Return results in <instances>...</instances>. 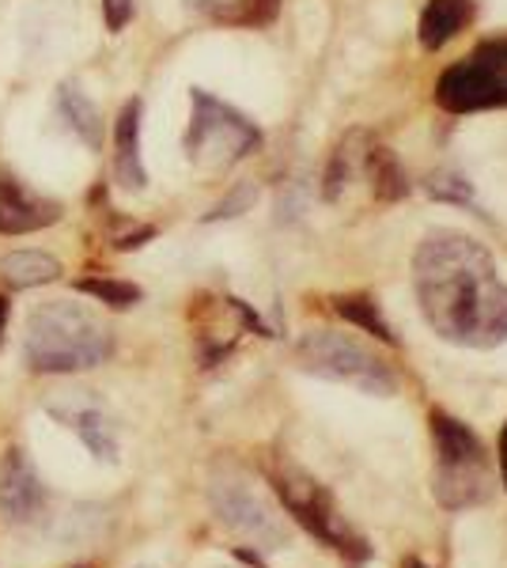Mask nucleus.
Returning a JSON list of instances; mask_svg holds the SVG:
<instances>
[{"instance_id": "nucleus-1", "label": "nucleus", "mask_w": 507, "mask_h": 568, "mask_svg": "<svg viewBox=\"0 0 507 568\" xmlns=\"http://www.w3.org/2000/svg\"><path fill=\"white\" fill-rule=\"evenodd\" d=\"M413 284L424 323L444 342L463 349H496L507 342V281L477 240L450 227L424 235Z\"/></svg>"}, {"instance_id": "nucleus-2", "label": "nucleus", "mask_w": 507, "mask_h": 568, "mask_svg": "<svg viewBox=\"0 0 507 568\" xmlns=\"http://www.w3.org/2000/svg\"><path fill=\"white\" fill-rule=\"evenodd\" d=\"M23 349L34 372L64 375L99 368L114 342H110L107 323L91 307L72 304V300H45L27 318Z\"/></svg>"}, {"instance_id": "nucleus-3", "label": "nucleus", "mask_w": 507, "mask_h": 568, "mask_svg": "<svg viewBox=\"0 0 507 568\" xmlns=\"http://www.w3.org/2000/svg\"><path fill=\"white\" fill-rule=\"evenodd\" d=\"M428 425L432 447H436V478H432L436 500L450 511L485 504L496 493V474L477 433L444 409H432Z\"/></svg>"}, {"instance_id": "nucleus-4", "label": "nucleus", "mask_w": 507, "mask_h": 568, "mask_svg": "<svg viewBox=\"0 0 507 568\" xmlns=\"http://www.w3.org/2000/svg\"><path fill=\"white\" fill-rule=\"evenodd\" d=\"M270 481L284 504V511H288L307 535H315L322 546L334 549L345 565H364L367 557H372L367 538L348 524V516L341 511L334 493L311 478L307 470H300V466H292V463H281V466H273Z\"/></svg>"}, {"instance_id": "nucleus-5", "label": "nucleus", "mask_w": 507, "mask_h": 568, "mask_svg": "<svg viewBox=\"0 0 507 568\" xmlns=\"http://www.w3.org/2000/svg\"><path fill=\"white\" fill-rule=\"evenodd\" d=\"M193 118L186 130V155L190 163L205 171H224L262 149V130L235 106L220 103L216 95L193 88L190 91Z\"/></svg>"}, {"instance_id": "nucleus-6", "label": "nucleus", "mask_w": 507, "mask_h": 568, "mask_svg": "<svg viewBox=\"0 0 507 568\" xmlns=\"http://www.w3.org/2000/svg\"><path fill=\"white\" fill-rule=\"evenodd\" d=\"M296 364L303 372L318 375V379L348 383V387L364 394H379L391 398L398 390V375L383 356H375L367 345H359L356 337L334 334V329H311L296 345Z\"/></svg>"}, {"instance_id": "nucleus-7", "label": "nucleus", "mask_w": 507, "mask_h": 568, "mask_svg": "<svg viewBox=\"0 0 507 568\" xmlns=\"http://www.w3.org/2000/svg\"><path fill=\"white\" fill-rule=\"evenodd\" d=\"M209 500L220 524L232 530L235 538L251 542L254 549L288 546V519H284L281 508H276L243 470H235V466H220V470L212 474Z\"/></svg>"}, {"instance_id": "nucleus-8", "label": "nucleus", "mask_w": 507, "mask_h": 568, "mask_svg": "<svg viewBox=\"0 0 507 568\" xmlns=\"http://www.w3.org/2000/svg\"><path fill=\"white\" fill-rule=\"evenodd\" d=\"M436 103L450 114L507 106V34L481 42L469 58L450 65L436 84Z\"/></svg>"}, {"instance_id": "nucleus-9", "label": "nucleus", "mask_w": 507, "mask_h": 568, "mask_svg": "<svg viewBox=\"0 0 507 568\" xmlns=\"http://www.w3.org/2000/svg\"><path fill=\"white\" fill-rule=\"evenodd\" d=\"M45 414L58 420V425L72 428V433L80 436V444H84L95 459H103V463L118 459V425L95 394L64 390V394H58V398L45 402Z\"/></svg>"}, {"instance_id": "nucleus-10", "label": "nucleus", "mask_w": 507, "mask_h": 568, "mask_svg": "<svg viewBox=\"0 0 507 568\" xmlns=\"http://www.w3.org/2000/svg\"><path fill=\"white\" fill-rule=\"evenodd\" d=\"M42 508L45 489L39 470L23 459L20 447H12L4 455V466H0V516L12 527H31L42 519Z\"/></svg>"}, {"instance_id": "nucleus-11", "label": "nucleus", "mask_w": 507, "mask_h": 568, "mask_svg": "<svg viewBox=\"0 0 507 568\" xmlns=\"http://www.w3.org/2000/svg\"><path fill=\"white\" fill-rule=\"evenodd\" d=\"M61 205L39 194H27L8 171H0V235H27L58 224Z\"/></svg>"}, {"instance_id": "nucleus-12", "label": "nucleus", "mask_w": 507, "mask_h": 568, "mask_svg": "<svg viewBox=\"0 0 507 568\" xmlns=\"http://www.w3.org/2000/svg\"><path fill=\"white\" fill-rule=\"evenodd\" d=\"M114 179L129 194H141L144 163H141V99H129L114 122Z\"/></svg>"}, {"instance_id": "nucleus-13", "label": "nucleus", "mask_w": 507, "mask_h": 568, "mask_svg": "<svg viewBox=\"0 0 507 568\" xmlns=\"http://www.w3.org/2000/svg\"><path fill=\"white\" fill-rule=\"evenodd\" d=\"M474 20V0H428L420 12V45L428 53L444 50L463 27Z\"/></svg>"}, {"instance_id": "nucleus-14", "label": "nucleus", "mask_w": 507, "mask_h": 568, "mask_svg": "<svg viewBox=\"0 0 507 568\" xmlns=\"http://www.w3.org/2000/svg\"><path fill=\"white\" fill-rule=\"evenodd\" d=\"M58 110H61L64 125H69V130L77 133L91 152L103 149V122H99V110L77 84L58 88Z\"/></svg>"}, {"instance_id": "nucleus-15", "label": "nucleus", "mask_w": 507, "mask_h": 568, "mask_svg": "<svg viewBox=\"0 0 507 568\" xmlns=\"http://www.w3.org/2000/svg\"><path fill=\"white\" fill-rule=\"evenodd\" d=\"M0 277L12 284V288H39V284L61 277V262L42 251H16L0 262Z\"/></svg>"}, {"instance_id": "nucleus-16", "label": "nucleus", "mask_w": 507, "mask_h": 568, "mask_svg": "<svg viewBox=\"0 0 507 568\" xmlns=\"http://www.w3.org/2000/svg\"><path fill=\"white\" fill-rule=\"evenodd\" d=\"M364 171H367V179H372V194L379 201H398L409 194V179H405L398 155L391 149H383V144H372V149L364 152Z\"/></svg>"}, {"instance_id": "nucleus-17", "label": "nucleus", "mask_w": 507, "mask_h": 568, "mask_svg": "<svg viewBox=\"0 0 507 568\" xmlns=\"http://www.w3.org/2000/svg\"><path fill=\"white\" fill-rule=\"evenodd\" d=\"M197 4L227 27H265L281 12V0H197Z\"/></svg>"}, {"instance_id": "nucleus-18", "label": "nucleus", "mask_w": 507, "mask_h": 568, "mask_svg": "<svg viewBox=\"0 0 507 568\" xmlns=\"http://www.w3.org/2000/svg\"><path fill=\"white\" fill-rule=\"evenodd\" d=\"M334 307H337V315L345 318V323L364 326L367 334H375L379 342L394 345V334H391V326H386V318L379 315V307H375V300H367V296H337Z\"/></svg>"}, {"instance_id": "nucleus-19", "label": "nucleus", "mask_w": 507, "mask_h": 568, "mask_svg": "<svg viewBox=\"0 0 507 568\" xmlns=\"http://www.w3.org/2000/svg\"><path fill=\"white\" fill-rule=\"evenodd\" d=\"M80 292H88V296H95L99 304L107 307H133L136 300H141V288L129 281H110V277H84L77 281Z\"/></svg>"}, {"instance_id": "nucleus-20", "label": "nucleus", "mask_w": 507, "mask_h": 568, "mask_svg": "<svg viewBox=\"0 0 507 568\" xmlns=\"http://www.w3.org/2000/svg\"><path fill=\"white\" fill-rule=\"evenodd\" d=\"M257 201V186H239V190H232L224 201H220L216 209L209 213V220H227V216H239V213H246Z\"/></svg>"}, {"instance_id": "nucleus-21", "label": "nucleus", "mask_w": 507, "mask_h": 568, "mask_svg": "<svg viewBox=\"0 0 507 568\" xmlns=\"http://www.w3.org/2000/svg\"><path fill=\"white\" fill-rule=\"evenodd\" d=\"M428 194H432V197L469 201V186H466V179H458V175H432V179H428Z\"/></svg>"}, {"instance_id": "nucleus-22", "label": "nucleus", "mask_w": 507, "mask_h": 568, "mask_svg": "<svg viewBox=\"0 0 507 568\" xmlns=\"http://www.w3.org/2000/svg\"><path fill=\"white\" fill-rule=\"evenodd\" d=\"M103 16L110 31H122V27L133 20V0H103Z\"/></svg>"}, {"instance_id": "nucleus-23", "label": "nucleus", "mask_w": 507, "mask_h": 568, "mask_svg": "<svg viewBox=\"0 0 507 568\" xmlns=\"http://www.w3.org/2000/svg\"><path fill=\"white\" fill-rule=\"evenodd\" d=\"M152 227H141V232H133V235H122V240H118L114 246H118V251H133V246H141L144 240H152Z\"/></svg>"}, {"instance_id": "nucleus-24", "label": "nucleus", "mask_w": 507, "mask_h": 568, "mask_svg": "<svg viewBox=\"0 0 507 568\" xmlns=\"http://www.w3.org/2000/svg\"><path fill=\"white\" fill-rule=\"evenodd\" d=\"M500 481H504V489H507V425H504V433H500Z\"/></svg>"}, {"instance_id": "nucleus-25", "label": "nucleus", "mask_w": 507, "mask_h": 568, "mask_svg": "<svg viewBox=\"0 0 507 568\" xmlns=\"http://www.w3.org/2000/svg\"><path fill=\"white\" fill-rule=\"evenodd\" d=\"M4 326H8V300L0 296V337H4Z\"/></svg>"}, {"instance_id": "nucleus-26", "label": "nucleus", "mask_w": 507, "mask_h": 568, "mask_svg": "<svg viewBox=\"0 0 507 568\" xmlns=\"http://www.w3.org/2000/svg\"><path fill=\"white\" fill-rule=\"evenodd\" d=\"M402 568H428V565H424V561H417V557H409V561H405Z\"/></svg>"}]
</instances>
